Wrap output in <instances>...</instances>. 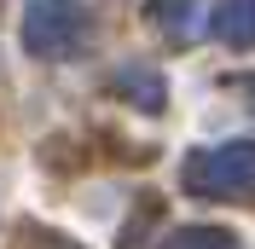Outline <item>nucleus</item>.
I'll use <instances>...</instances> for the list:
<instances>
[{"label":"nucleus","mask_w":255,"mask_h":249,"mask_svg":"<svg viewBox=\"0 0 255 249\" xmlns=\"http://www.w3.org/2000/svg\"><path fill=\"white\" fill-rule=\"evenodd\" d=\"M221 29L232 35V41H250L255 35V0H226L221 6Z\"/></svg>","instance_id":"obj_1"}]
</instances>
